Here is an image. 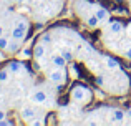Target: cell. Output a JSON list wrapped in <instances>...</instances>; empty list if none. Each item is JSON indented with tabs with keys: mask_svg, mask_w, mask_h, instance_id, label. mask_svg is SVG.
Instances as JSON below:
<instances>
[{
	"mask_svg": "<svg viewBox=\"0 0 131 126\" xmlns=\"http://www.w3.org/2000/svg\"><path fill=\"white\" fill-rule=\"evenodd\" d=\"M70 96H71V101H75V103L86 105V103H90V100H91V90L83 83H77L71 88Z\"/></svg>",
	"mask_w": 131,
	"mask_h": 126,
	"instance_id": "cell-1",
	"label": "cell"
},
{
	"mask_svg": "<svg viewBox=\"0 0 131 126\" xmlns=\"http://www.w3.org/2000/svg\"><path fill=\"white\" fill-rule=\"evenodd\" d=\"M47 80L51 81L53 85H63L67 81V71L65 68H60V66H51L50 70L47 71Z\"/></svg>",
	"mask_w": 131,
	"mask_h": 126,
	"instance_id": "cell-2",
	"label": "cell"
},
{
	"mask_svg": "<svg viewBox=\"0 0 131 126\" xmlns=\"http://www.w3.org/2000/svg\"><path fill=\"white\" fill-rule=\"evenodd\" d=\"M38 116V110L35 106H30V105H25V106L20 110V118H22L25 123H30L32 120Z\"/></svg>",
	"mask_w": 131,
	"mask_h": 126,
	"instance_id": "cell-3",
	"label": "cell"
},
{
	"mask_svg": "<svg viewBox=\"0 0 131 126\" xmlns=\"http://www.w3.org/2000/svg\"><path fill=\"white\" fill-rule=\"evenodd\" d=\"M93 13L100 18L101 23H108L111 20V12H110L106 7H101V5H93Z\"/></svg>",
	"mask_w": 131,
	"mask_h": 126,
	"instance_id": "cell-4",
	"label": "cell"
},
{
	"mask_svg": "<svg viewBox=\"0 0 131 126\" xmlns=\"http://www.w3.org/2000/svg\"><path fill=\"white\" fill-rule=\"evenodd\" d=\"M125 120H126V111H123L121 108H113L110 123H111V124H123Z\"/></svg>",
	"mask_w": 131,
	"mask_h": 126,
	"instance_id": "cell-5",
	"label": "cell"
},
{
	"mask_svg": "<svg viewBox=\"0 0 131 126\" xmlns=\"http://www.w3.org/2000/svg\"><path fill=\"white\" fill-rule=\"evenodd\" d=\"M30 100H32V103H35V105H43V103H47L48 95H47V91H45V90L38 88V90H35V91L32 93Z\"/></svg>",
	"mask_w": 131,
	"mask_h": 126,
	"instance_id": "cell-6",
	"label": "cell"
},
{
	"mask_svg": "<svg viewBox=\"0 0 131 126\" xmlns=\"http://www.w3.org/2000/svg\"><path fill=\"white\" fill-rule=\"evenodd\" d=\"M108 30H110V33H113V35H119V33L125 32V23L119 22V20H110L108 22Z\"/></svg>",
	"mask_w": 131,
	"mask_h": 126,
	"instance_id": "cell-7",
	"label": "cell"
},
{
	"mask_svg": "<svg viewBox=\"0 0 131 126\" xmlns=\"http://www.w3.org/2000/svg\"><path fill=\"white\" fill-rule=\"evenodd\" d=\"M12 27H18V28L28 32L30 30V20L27 18V17H23V15H17L15 18H13V25Z\"/></svg>",
	"mask_w": 131,
	"mask_h": 126,
	"instance_id": "cell-8",
	"label": "cell"
},
{
	"mask_svg": "<svg viewBox=\"0 0 131 126\" xmlns=\"http://www.w3.org/2000/svg\"><path fill=\"white\" fill-rule=\"evenodd\" d=\"M47 56V45L42 42H38L35 47H33V58L35 60H42Z\"/></svg>",
	"mask_w": 131,
	"mask_h": 126,
	"instance_id": "cell-9",
	"label": "cell"
},
{
	"mask_svg": "<svg viewBox=\"0 0 131 126\" xmlns=\"http://www.w3.org/2000/svg\"><path fill=\"white\" fill-rule=\"evenodd\" d=\"M85 25L88 27V28H91V30H95V28H98L100 25H101V22H100V18L95 15V13H90V15L85 17Z\"/></svg>",
	"mask_w": 131,
	"mask_h": 126,
	"instance_id": "cell-10",
	"label": "cell"
},
{
	"mask_svg": "<svg viewBox=\"0 0 131 126\" xmlns=\"http://www.w3.org/2000/svg\"><path fill=\"white\" fill-rule=\"evenodd\" d=\"M50 63L51 66H60V68H65L68 65V62L61 56V53H55V55L50 56Z\"/></svg>",
	"mask_w": 131,
	"mask_h": 126,
	"instance_id": "cell-11",
	"label": "cell"
},
{
	"mask_svg": "<svg viewBox=\"0 0 131 126\" xmlns=\"http://www.w3.org/2000/svg\"><path fill=\"white\" fill-rule=\"evenodd\" d=\"M22 43H23L22 40H17V38H12V37H10V43H8L5 52L7 53H18V50L22 48Z\"/></svg>",
	"mask_w": 131,
	"mask_h": 126,
	"instance_id": "cell-12",
	"label": "cell"
},
{
	"mask_svg": "<svg viewBox=\"0 0 131 126\" xmlns=\"http://www.w3.org/2000/svg\"><path fill=\"white\" fill-rule=\"evenodd\" d=\"M27 33H28V32L18 28V27H12V30H10V37H12V38H17V40H22V42H25Z\"/></svg>",
	"mask_w": 131,
	"mask_h": 126,
	"instance_id": "cell-13",
	"label": "cell"
},
{
	"mask_svg": "<svg viewBox=\"0 0 131 126\" xmlns=\"http://www.w3.org/2000/svg\"><path fill=\"white\" fill-rule=\"evenodd\" d=\"M103 63H105V66L108 68V70H116V68H119L118 60L113 58V56H105V58H103Z\"/></svg>",
	"mask_w": 131,
	"mask_h": 126,
	"instance_id": "cell-14",
	"label": "cell"
},
{
	"mask_svg": "<svg viewBox=\"0 0 131 126\" xmlns=\"http://www.w3.org/2000/svg\"><path fill=\"white\" fill-rule=\"evenodd\" d=\"M7 66H8V70L12 71V75H18V73L23 71V63L22 62H10Z\"/></svg>",
	"mask_w": 131,
	"mask_h": 126,
	"instance_id": "cell-15",
	"label": "cell"
},
{
	"mask_svg": "<svg viewBox=\"0 0 131 126\" xmlns=\"http://www.w3.org/2000/svg\"><path fill=\"white\" fill-rule=\"evenodd\" d=\"M10 78H12V71L8 70V66L2 68V70H0V85L8 83V81H10Z\"/></svg>",
	"mask_w": 131,
	"mask_h": 126,
	"instance_id": "cell-16",
	"label": "cell"
},
{
	"mask_svg": "<svg viewBox=\"0 0 131 126\" xmlns=\"http://www.w3.org/2000/svg\"><path fill=\"white\" fill-rule=\"evenodd\" d=\"M60 53H61V56H63V58L67 60L68 63H71V62H73L75 55H73V52H71L70 48H61V50H60Z\"/></svg>",
	"mask_w": 131,
	"mask_h": 126,
	"instance_id": "cell-17",
	"label": "cell"
},
{
	"mask_svg": "<svg viewBox=\"0 0 131 126\" xmlns=\"http://www.w3.org/2000/svg\"><path fill=\"white\" fill-rule=\"evenodd\" d=\"M8 43H10V35H5V33H3V35L0 37V50L5 52L7 47H8Z\"/></svg>",
	"mask_w": 131,
	"mask_h": 126,
	"instance_id": "cell-18",
	"label": "cell"
},
{
	"mask_svg": "<svg viewBox=\"0 0 131 126\" xmlns=\"http://www.w3.org/2000/svg\"><path fill=\"white\" fill-rule=\"evenodd\" d=\"M20 56H22V58H25V60L33 58V50H30V48H23L22 52H20Z\"/></svg>",
	"mask_w": 131,
	"mask_h": 126,
	"instance_id": "cell-19",
	"label": "cell"
},
{
	"mask_svg": "<svg viewBox=\"0 0 131 126\" xmlns=\"http://www.w3.org/2000/svg\"><path fill=\"white\" fill-rule=\"evenodd\" d=\"M43 123H45V120H40V118L37 116L35 120H32V121H30L28 124H32V126H40V124H43Z\"/></svg>",
	"mask_w": 131,
	"mask_h": 126,
	"instance_id": "cell-20",
	"label": "cell"
},
{
	"mask_svg": "<svg viewBox=\"0 0 131 126\" xmlns=\"http://www.w3.org/2000/svg\"><path fill=\"white\" fill-rule=\"evenodd\" d=\"M40 42L45 43V45H48V43L51 42V40H50V33H43V35H42V40H40Z\"/></svg>",
	"mask_w": 131,
	"mask_h": 126,
	"instance_id": "cell-21",
	"label": "cell"
},
{
	"mask_svg": "<svg viewBox=\"0 0 131 126\" xmlns=\"http://www.w3.org/2000/svg\"><path fill=\"white\" fill-rule=\"evenodd\" d=\"M0 126H13V121H10V120H7V118H5V120L0 121Z\"/></svg>",
	"mask_w": 131,
	"mask_h": 126,
	"instance_id": "cell-22",
	"label": "cell"
},
{
	"mask_svg": "<svg viewBox=\"0 0 131 126\" xmlns=\"http://www.w3.org/2000/svg\"><path fill=\"white\" fill-rule=\"evenodd\" d=\"M125 56L128 60H131V47H126V48H125Z\"/></svg>",
	"mask_w": 131,
	"mask_h": 126,
	"instance_id": "cell-23",
	"label": "cell"
},
{
	"mask_svg": "<svg viewBox=\"0 0 131 126\" xmlns=\"http://www.w3.org/2000/svg\"><path fill=\"white\" fill-rule=\"evenodd\" d=\"M96 85H100V86H105V80H103V76H96Z\"/></svg>",
	"mask_w": 131,
	"mask_h": 126,
	"instance_id": "cell-24",
	"label": "cell"
},
{
	"mask_svg": "<svg viewBox=\"0 0 131 126\" xmlns=\"http://www.w3.org/2000/svg\"><path fill=\"white\" fill-rule=\"evenodd\" d=\"M5 118H7V111L5 110H0V121L5 120Z\"/></svg>",
	"mask_w": 131,
	"mask_h": 126,
	"instance_id": "cell-25",
	"label": "cell"
},
{
	"mask_svg": "<svg viewBox=\"0 0 131 126\" xmlns=\"http://www.w3.org/2000/svg\"><path fill=\"white\" fill-rule=\"evenodd\" d=\"M0 2H2V3H5V5H10V3H13L15 0H0Z\"/></svg>",
	"mask_w": 131,
	"mask_h": 126,
	"instance_id": "cell-26",
	"label": "cell"
},
{
	"mask_svg": "<svg viewBox=\"0 0 131 126\" xmlns=\"http://www.w3.org/2000/svg\"><path fill=\"white\" fill-rule=\"evenodd\" d=\"M126 118H128V120H131V108H128V110H126Z\"/></svg>",
	"mask_w": 131,
	"mask_h": 126,
	"instance_id": "cell-27",
	"label": "cell"
},
{
	"mask_svg": "<svg viewBox=\"0 0 131 126\" xmlns=\"http://www.w3.org/2000/svg\"><path fill=\"white\" fill-rule=\"evenodd\" d=\"M3 33H5V30H3V25H0V37H2Z\"/></svg>",
	"mask_w": 131,
	"mask_h": 126,
	"instance_id": "cell-28",
	"label": "cell"
},
{
	"mask_svg": "<svg viewBox=\"0 0 131 126\" xmlns=\"http://www.w3.org/2000/svg\"><path fill=\"white\" fill-rule=\"evenodd\" d=\"M129 35H131V28H129Z\"/></svg>",
	"mask_w": 131,
	"mask_h": 126,
	"instance_id": "cell-29",
	"label": "cell"
},
{
	"mask_svg": "<svg viewBox=\"0 0 131 126\" xmlns=\"http://www.w3.org/2000/svg\"><path fill=\"white\" fill-rule=\"evenodd\" d=\"M129 2H131V0H129Z\"/></svg>",
	"mask_w": 131,
	"mask_h": 126,
	"instance_id": "cell-30",
	"label": "cell"
}]
</instances>
